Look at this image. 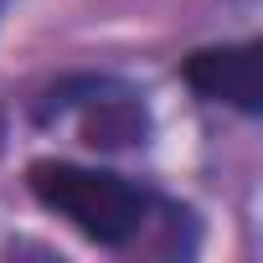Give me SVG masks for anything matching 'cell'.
<instances>
[{
	"label": "cell",
	"mask_w": 263,
	"mask_h": 263,
	"mask_svg": "<svg viewBox=\"0 0 263 263\" xmlns=\"http://www.w3.org/2000/svg\"><path fill=\"white\" fill-rule=\"evenodd\" d=\"M26 181H31V196L47 212L72 222L98 248H124L150 217V196L114 171L72 165V160H36L26 171Z\"/></svg>",
	"instance_id": "cell-1"
},
{
	"label": "cell",
	"mask_w": 263,
	"mask_h": 263,
	"mask_svg": "<svg viewBox=\"0 0 263 263\" xmlns=\"http://www.w3.org/2000/svg\"><path fill=\"white\" fill-rule=\"evenodd\" d=\"M181 78L191 93L227 103L237 114H263V47L258 42H232V47H201L186 57Z\"/></svg>",
	"instance_id": "cell-2"
},
{
	"label": "cell",
	"mask_w": 263,
	"mask_h": 263,
	"mask_svg": "<svg viewBox=\"0 0 263 263\" xmlns=\"http://www.w3.org/2000/svg\"><path fill=\"white\" fill-rule=\"evenodd\" d=\"M88 93H93V98H88V119H83L88 145L119 150V145L145 140V108L135 103V93H124V88H114V83H93Z\"/></svg>",
	"instance_id": "cell-3"
}]
</instances>
